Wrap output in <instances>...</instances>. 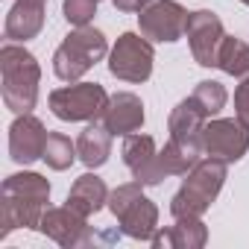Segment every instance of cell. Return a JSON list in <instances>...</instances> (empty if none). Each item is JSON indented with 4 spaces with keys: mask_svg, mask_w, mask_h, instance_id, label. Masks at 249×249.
Wrapping results in <instances>:
<instances>
[{
    "mask_svg": "<svg viewBox=\"0 0 249 249\" xmlns=\"http://www.w3.org/2000/svg\"><path fill=\"white\" fill-rule=\"evenodd\" d=\"M50 202V182L38 173H12L3 182L0 202V237L15 229H38Z\"/></svg>",
    "mask_w": 249,
    "mask_h": 249,
    "instance_id": "cell-1",
    "label": "cell"
},
{
    "mask_svg": "<svg viewBox=\"0 0 249 249\" xmlns=\"http://www.w3.org/2000/svg\"><path fill=\"white\" fill-rule=\"evenodd\" d=\"M41 68L36 56L21 44H3L0 50V85H3V103L15 114H27L36 108L38 100Z\"/></svg>",
    "mask_w": 249,
    "mask_h": 249,
    "instance_id": "cell-2",
    "label": "cell"
},
{
    "mask_svg": "<svg viewBox=\"0 0 249 249\" xmlns=\"http://www.w3.org/2000/svg\"><path fill=\"white\" fill-rule=\"evenodd\" d=\"M188 179L182 182V188L173 194V202H170V214L179 220V217H202L211 202L217 199L223 182H226V161L220 159H199L188 173Z\"/></svg>",
    "mask_w": 249,
    "mask_h": 249,
    "instance_id": "cell-3",
    "label": "cell"
},
{
    "mask_svg": "<svg viewBox=\"0 0 249 249\" xmlns=\"http://www.w3.org/2000/svg\"><path fill=\"white\" fill-rule=\"evenodd\" d=\"M108 53L106 36L94 27H76L53 53V73L62 82H76Z\"/></svg>",
    "mask_w": 249,
    "mask_h": 249,
    "instance_id": "cell-4",
    "label": "cell"
},
{
    "mask_svg": "<svg viewBox=\"0 0 249 249\" xmlns=\"http://www.w3.org/2000/svg\"><path fill=\"white\" fill-rule=\"evenodd\" d=\"M141 182H129L120 185L108 194V211L117 217L120 231L132 237V240H153V234L159 231V208L144 196Z\"/></svg>",
    "mask_w": 249,
    "mask_h": 249,
    "instance_id": "cell-5",
    "label": "cell"
},
{
    "mask_svg": "<svg viewBox=\"0 0 249 249\" xmlns=\"http://www.w3.org/2000/svg\"><path fill=\"white\" fill-rule=\"evenodd\" d=\"M108 94L97 82H76L68 88L50 91V108L59 120L79 123V120H97L108 108Z\"/></svg>",
    "mask_w": 249,
    "mask_h": 249,
    "instance_id": "cell-6",
    "label": "cell"
},
{
    "mask_svg": "<svg viewBox=\"0 0 249 249\" xmlns=\"http://www.w3.org/2000/svg\"><path fill=\"white\" fill-rule=\"evenodd\" d=\"M153 44L138 33H123L108 53V71L123 82H147L153 73Z\"/></svg>",
    "mask_w": 249,
    "mask_h": 249,
    "instance_id": "cell-7",
    "label": "cell"
},
{
    "mask_svg": "<svg viewBox=\"0 0 249 249\" xmlns=\"http://www.w3.org/2000/svg\"><path fill=\"white\" fill-rule=\"evenodd\" d=\"M202 150H205V156L220 159L226 164L240 161L249 150V126L240 117L208 120L202 129Z\"/></svg>",
    "mask_w": 249,
    "mask_h": 249,
    "instance_id": "cell-8",
    "label": "cell"
},
{
    "mask_svg": "<svg viewBox=\"0 0 249 249\" xmlns=\"http://www.w3.org/2000/svg\"><path fill=\"white\" fill-rule=\"evenodd\" d=\"M191 12H185L176 0H150L138 12V27L141 36L150 41H179L188 30Z\"/></svg>",
    "mask_w": 249,
    "mask_h": 249,
    "instance_id": "cell-9",
    "label": "cell"
},
{
    "mask_svg": "<svg viewBox=\"0 0 249 249\" xmlns=\"http://www.w3.org/2000/svg\"><path fill=\"white\" fill-rule=\"evenodd\" d=\"M185 36H188V44H191V53H194L196 65H202V68H217V53H220L223 38H226L223 21H220L211 9L191 12Z\"/></svg>",
    "mask_w": 249,
    "mask_h": 249,
    "instance_id": "cell-10",
    "label": "cell"
},
{
    "mask_svg": "<svg viewBox=\"0 0 249 249\" xmlns=\"http://www.w3.org/2000/svg\"><path fill=\"white\" fill-rule=\"evenodd\" d=\"M205 123H208L205 111H202L191 97L182 100V103L170 111V141H173L185 156H191L194 161H199V156L205 153V150H202V129H205Z\"/></svg>",
    "mask_w": 249,
    "mask_h": 249,
    "instance_id": "cell-11",
    "label": "cell"
},
{
    "mask_svg": "<svg viewBox=\"0 0 249 249\" xmlns=\"http://www.w3.org/2000/svg\"><path fill=\"white\" fill-rule=\"evenodd\" d=\"M38 231H44L50 240H56L65 249H76V246H88L94 243V229L88 226V217H82L73 208H47L41 217Z\"/></svg>",
    "mask_w": 249,
    "mask_h": 249,
    "instance_id": "cell-12",
    "label": "cell"
},
{
    "mask_svg": "<svg viewBox=\"0 0 249 249\" xmlns=\"http://www.w3.org/2000/svg\"><path fill=\"white\" fill-rule=\"evenodd\" d=\"M123 164L129 167V173L135 176V182L141 185H161V167H159V150L156 141L150 135L132 132V135H123V147H120Z\"/></svg>",
    "mask_w": 249,
    "mask_h": 249,
    "instance_id": "cell-13",
    "label": "cell"
},
{
    "mask_svg": "<svg viewBox=\"0 0 249 249\" xmlns=\"http://www.w3.org/2000/svg\"><path fill=\"white\" fill-rule=\"evenodd\" d=\"M47 129L38 117H33L30 111L27 114H18V120L9 126V159L18 161V164H33L44 156V144H47Z\"/></svg>",
    "mask_w": 249,
    "mask_h": 249,
    "instance_id": "cell-14",
    "label": "cell"
},
{
    "mask_svg": "<svg viewBox=\"0 0 249 249\" xmlns=\"http://www.w3.org/2000/svg\"><path fill=\"white\" fill-rule=\"evenodd\" d=\"M100 120L111 135H132L144 126V103L129 91H120L108 100V108Z\"/></svg>",
    "mask_w": 249,
    "mask_h": 249,
    "instance_id": "cell-15",
    "label": "cell"
},
{
    "mask_svg": "<svg viewBox=\"0 0 249 249\" xmlns=\"http://www.w3.org/2000/svg\"><path fill=\"white\" fill-rule=\"evenodd\" d=\"M44 3L47 0H15V6L6 15V38L9 41H27L36 38L44 27Z\"/></svg>",
    "mask_w": 249,
    "mask_h": 249,
    "instance_id": "cell-16",
    "label": "cell"
},
{
    "mask_svg": "<svg viewBox=\"0 0 249 249\" xmlns=\"http://www.w3.org/2000/svg\"><path fill=\"white\" fill-rule=\"evenodd\" d=\"M205 240H208V229L199 217H179L176 226L159 229L150 243L156 249H161V246L164 249H199V246H205Z\"/></svg>",
    "mask_w": 249,
    "mask_h": 249,
    "instance_id": "cell-17",
    "label": "cell"
},
{
    "mask_svg": "<svg viewBox=\"0 0 249 249\" xmlns=\"http://www.w3.org/2000/svg\"><path fill=\"white\" fill-rule=\"evenodd\" d=\"M106 202H108V188H106V182H103L100 176H94V173H82V176L73 182L71 194H68V208L79 211L82 217L97 214Z\"/></svg>",
    "mask_w": 249,
    "mask_h": 249,
    "instance_id": "cell-18",
    "label": "cell"
},
{
    "mask_svg": "<svg viewBox=\"0 0 249 249\" xmlns=\"http://www.w3.org/2000/svg\"><path fill=\"white\" fill-rule=\"evenodd\" d=\"M76 153H79V161L85 167H103L108 161V156H111V132L103 126V123L97 126L91 120L76 138Z\"/></svg>",
    "mask_w": 249,
    "mask_h": 249,
    "instance_id": "cell-19",
    "label": "cell"
},
{
    "mask_svg": "<svg viewBox=\"0 0 249 249\" xmlns=\"http://www.w3.org/2000/svg\"><path fill=\"white\" fill-rule=\"evenodd\" d=\"M217 68L229 76H240V79L249 76V44L226 36L220 44V53H217Z\"/></svg>",
    "mask_w": 249,
    "mask_h": 249,
    "instance_id": "cell-20",
    "label": "cell"
},
{
    "mask_svg": "<svg viewBox=\"0 0 249 249\" xmlns=\"http://www.w3.org/2000/svg\"><path fill=\"white\" fill-rule=\"evenodd\" d=\"M41 159H44L47 167H53V170H68V167L79 159V153H76V144H73L68 135H62V132H50Z\"/></svg>",
    "mask_w": 249,
    "mask_h": 249,
    "instance_id": "cell-21",
    "label": "cell"
},
{
    "mask_svg": "<svg viewBox=\"0 0 249 249\" xmlns=\"http://www.w3.org/2000/svg\"><path fill=\"white\" fill-rule=\"evenodd\" d=\"M191 100L205 111V117L211 120L217 111H223V106H226V100H229V94H226V88L220 85V82H214V79H202L196 88H194V94H191Z\"/></svg>",
    "mask_w": 249,
    "mask_h": 249,
    "instance_id": "cell-22",
    "label": "cell"
},
{
    "mask_svg": "<svg viewBox=\"0 0 249 249\" xmlns=\"http://www.w3.org/2000/svg\"><path fill=\"white\" fill-rule=\"evenodd\" d=\"M97 3H100V0H65V3H62V12H65L68 24H73V27H88L91 18L97 15Z\"/></svg>",
    "mask_w": 249,
    "mask_h": 249,
    "instance_id": "cell-23",
    "label": "cell"
},
{
    "mask_svg": "<svg viewBox=\"0 0 249 249\" xmlns=\"http://www.w3.org/2000/svg\"><path fill=\"white\" fill-rule=\"evenodd\" d=\"M234 108H237V117L249 126V76H243V82L234 91Z\"/></svg>",
    "mask_w": 249,
    "mask_h": 249,
    "instance_id": "cell-24",
    "label": "cell"
},
{
    "mask_svg": "<svg viewBox=\"0 0 249 249\" xmlns=\"http://www.w3.org/2000/svg\"><path fill=\"white\" fill-rule=\"evenodd\" d=\"M111 3H114L117 12H141L150 0H111Z\"/></svg>",
    "mask_w": 249,
    "mask_h": 249,
    "instance_id": "cell-25",
    "label": "cell"
},
{
    "mask_svg": "<svg viewBox=\"0 0 249 249\" xmlns=\"http://www.w3.org/2000/svg\"><path fill=\"white\" fill-rule=\"evenodd\" d=\"M240 3H246V6H249V0H240Z\"/></svg>",
    "mask_w": 249,
    "mask_h": 249,
    "instance_id": "cell-26",
    "label": "cell"
}]
</instances>
